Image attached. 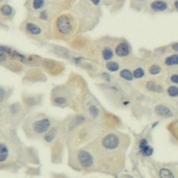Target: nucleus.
Returning <instances> with one entry per match:
<instances>
[{
  "mask_svg": "<svg viewBox=\"0 0 178 178\" xmlns=\"http://www.w3.org/2000/svg\"><path fill=\"white\" fill-rule=\"evenodd\" d=\"M56 24H57L58 32L63 35H69L72 32L73 29H74L71 18L66 15H62L58 17Z\"/></svg>",
  "mask_w": 178,
  "mask_h": 178,
  "instance_id": "f257e3e1",
  "label": "nucleus"
},
{
  "mask_svg": "<svg viewBox=\"0 0 178 178\" xmlns=\"http://www.w3.org/2000/svg\"><path fill=\"white\" fill-rule=\"evenodd\" d=\"M120 144L119 138L114 134H109L104 136L102 141V145L106 150L116 149Z\"/></svg>",
  "mask_w": 178,
  "mask_h": 178,
  "instance_id": "f03ea898",
  "label": "nucleus"
},
{
  "mask_svg": "<svg viewBox=\"0 0 178 178\" xmlns=\"http://www.w3.org/2000/svg\"><path fill=\"white\" fill-rule=\"evenodd\" d=\"M77 159L82 166L86 169L91 168L93 164V159L92 155L86 150H80L78 152Z\"/></svg>",
  "mask_w": 178,
  "mask_h": 178,
  "instance_id": "7ed1b4c3",
  "label": "nucleus"
},
{
  "mask_svg": "<svg viewBox=\"0 0 178 178\" xmlns=\"http://www.w3.org/2000/svg\"><path fill=\"white\" fill-rule=\"evenodd\" d=\"M169 7V4L166 0H153L150 4V9L154 13L166 11Z\"/></svg>",
  "mask_w": 178,
  "mask_h": 178,
  "instance_id": "20e7f679",
  "label": "nucleus"
},
{
  "mask_svg": "<svg viewBox=\"0 0 178 178\" xmlns=\"http://www.w3.org/2000/svg\"><path fill=\"white\" fill-rule=\"evenodd\" d=\"M50 121L47 118L40 119L34 123L33 130L37 134L45 133L50 128Z\"/></svg>",
  "mask_w": 178,
  "mask_h": 178,
  "instance_id": "39448f33",
  "label": "nucleus"
},
{
  "mask_svg": "<svg viewBox=\"0 0 178 178\" xmlns=\"http://www.w3.org/2000/svg\"><path fill=\"white\" fill-rule=\"evenodd\" d=\"M130 47L128 43L125 42H120L116 45L115 48V53L118 57L123 58L128 56L130 53Z\"/></svg>",
  "mask_w": 178,
  "mask_h": 178,
  "instance_id": "423d86ee",
  "label": "nucleus"
},
{
  "mask_svg": "<svg viewBox=\"0 0 178 178\" xmlns=\"http://www.w3.org/2000/svg\"><path fill=\"white\" fill-rule=\"evenodd\" d=\"M139 149L141 153L145 156H150L153 153V149L148 144V141L145 139H143L139 143Z\"/></svg>",
  "mask_w": 178,
  "mask_h": 178,
  "instance_id": "0eeeda50",
  "label": "nucleus"
},
{
  "mask_svg": "<svg viewBox=\"0 0 178 178\" xmlns=\"http://www.w3.org/2000/svg\"><path fill=\"white\" fill-rule=\"evenodd\" d=\"M155 111L158 115L165 118L173 116V112L169 107L164 105H158L155 107Z\"/></svg>",
  "mask_w": 178,
  "mask_h": 178,
  "instance_id": "6e6552de",
  "label": "nucleus"
},
{
  "mask_svg": "<svg viewBox=\"0 0 178 178\" xmlns=\"http://www.w3.org/2000/svg\"><path fill=\"white\" fill-rule=\"evenodd\" d=\"M164 64L168 67H174L178 65V54H173L168 56L164 59Z\"/></svg>",
  "mask_w": 178,
  "mask_h": 178,
  "instance_id": "1a4fd4ad",
  "label": "nucleus"
},
{
  "mask_svg": "<svg viewBox=\"0 0 178 178\" xmlns=\"http://www.w3.org/2000/svg\"><path fill=\"white\" fill-rule=\"evenodd\" d=\"M26 29L29 33L33 36H38L40 34L41 31H42L40 26L31 23H29L26 24Z\"/></svg>",
  "mask_w": 178,
  "mask_h": 178,
  "instance_id": "9d476101",
  "label": "nucleus"
},
{
  "mask_svg": "<svg viewBox=\"0 0 178 178\" xmlns=\"http://www.w3.org/2000/svg\"><path fill=\"white\" fill-rule=\"evenodd\" d=\"M9 156V150L4 143H0V163L6 162Z\"/></svg>",
  "mask_w": 178,
  "mask_h": 178,
  "instance_id": "9b49d317",
  "label": "nucleus"
},
{
  "mask_svg": "<svg viewBox=\"0 0 178 178\" xmlns=\"http://www.w3.org/2000/svg\"><path fill=\"white\" fill-rule=\"evenodd\" d=\"M146 87H147L148 91H150L151 92H162V86L155 82H152V81L148 82L147 83V85H146Z\"/></svg>",
  "mask_w": 178,
  "mask_h": 178,
  "instance_id": "f8f14e48",
  "label": "nucleus"
},
{
  "mask_svg": "<svg viewBox=\"0 0 178 178\" xmlns=\"http://www.w3.org/2000/svg\"><path fill=\"white\" fill-rule=\"evenodd\" d=\"M102 55L104 61H111V58L113 57V52L111 47H106L102 50Z\"/></svg>",
  "mask_w": 178,
  "mask_h": 178,
  "instance_id": "ddd939ff",
  "label": "nucleus"
},
{
  "mask_svg": "<svg viewBox=\"0 0 178 178\" xmlns=\"http://www.w3.org/2000/svg\"><path fill=\"white\" fill-rule=\"evenodd\" d=\"M106 68L109 72H116L120 68V65L114 61H109L106 63Z\"/></svg>",
  "mask_w": 178,
  "mask_h": 178,
  "instance_id": "4468645a",
  "label": "nucleus"
},
{
  "mask_svg": "<svg viewBox=\"0 0 178 178\" xmlns=\"http://www.w3.org/2000/svg\"><path fill=\"white\" fill-rule=\"evenodd\" d=\"M120 76L122 78H123L124 79L127 80V81H131L134 78L133 73L128 69H124L121 70L120 72Z\"/></svg>",
  "mask_w": 178,
  "mask_h": 178,
  "instance_id": "2eb2a0df",
  "label": "nucleus"
},
{
  "mask_svg": "<svg viewBox=\"0 0 178 178\" xmlns=\"http://www.w3.org/2000/svg\"><path fill=\"white\" fill-rule=\"evenodd\" d=\"M89 113L92 118H96L99 113L98 107H97L95 104H91L89 107Z\"/></svg>",
  "mask_w": 178,
  "mask_h": 178,
  "instance_id": "dca6fc26",
  "label": "nucleus"
},
{
  "mask_svg": "<svg viewBox=\"0 0 178 178\" xmlns=\"http://www.w3.org/2000/svg\"><path fill=\"white\" fill-rule=\"evenodd\" d=\"M1 12L4 16H10L13 13V9L9 4H4L1 7Z\"/></svg>",
  "mask_w": 178,
  "mask_h": 178,
  "instance_id": "f3484780",
  "label": "nucleus"
},
{
  "mask_svg": "<svg viewBox=\"0 0 178 178\" xmlns=\"http://www.w3.org/2000/svg\"><path fill=\"white\" fill-rule=\"evenodd\" d=\"M160 178H175L173 174L167 169H162L159 172Z\"/></svg>",
  "mask_w": 178,
  "mask_h": 178,
  "instance_id": "a211bd4d",
  "label": "nucleus"
},
{
  "mask_svg": "<svg viewBox=\"0 0 178 178\" xmlns=\"http://www.w3.org/2000/svg\"><path fill=\"white\" fill-rule=\"evenodd\" d=\"M167 92L170 97H178V87L175 86H170L168 88Z\"/></svg>",
  "mask_w": 178,
  "mask_h": 178,
  "instance_id": "6ab92c4d",
  "label": "nucleus"
},
{
  "mask_svg": "<svg viewBox=\"0 0 178 178\" xmlns=\"http://www.w3.org/2000/svg\"><path fill=\"white\" fill-rule=\"evenodd\" d=\"M162 71V68L158 65H153L152 66H150L149 68V72L150 74L152 75H158L159 73Z\"/></svg>",
  "mask_w": 178,
  "mask_h": 178,
  "instance_id": "aec40b11",
  "label": "nucleus"
},
{
  "mask_svg": "<svg viewBox=\"0 0 178 178\" xmlns=\"http://www.w3.org/2000/svg\"><path fill=\"white\" fill-rule=\"evenodd\" d=\"M144 74H145V72L143 68H136L134 71L133 76L134 77L136 78V79H140V78L144 76Z\"/></svg>",
  "mask_w": 178,
  "mask_h": 178,
  "instance_id": "412c9836",
  "label": "nucleus"
},
{
  "mask_svg": "<svg viewBox=\"0 0 178 178\" xmlns=\"http://www.w3.org/2000/svg\"><path fill=\"white\" fill-rule=\"evenodd\" d=\"M45 0H33V8L35 10L40 9L44 6Z\"/></svg>",
  "mask_w": 178,
  "mask_h": 178,
  "instance_id": "4be33fe9",
  "label": "nucleus"
},
{
  "mask_svg": "<svg viewBox=\"0 0 178 178\" xmlns=\"http://www.w3.org/2000/svg\"><path fill=\"white\" fill-rule=\"evenodd\" d=\"M54 102L55 104H57V105L58 106H63L66 104V99H65L64 97H57V98L54 99Z\"/></svg>",
  "mask_w": 178,
  "mask_h": 178,
  "instance_id": "5701e85b",
  "label": "nucleus"
},
{
  "mask_svg": "<svg viewBox=\"0 0 178 178\" xmlns=\"http://www.w3.org/2000/svg\"><path fill=\"white\" fill-rule=\"evenodd\" d=\"M6 58H7L6 54L0 51V63H3L4 61H6Z\"/></svg>",
  "mask_w": 178,
  "mask_h": 178,
  "instance_id": "b1692460",
  "label": "nucleus"
},
{
  "mask_svg": "<svg viewBox=\"0 0 178 178\" xmlns=\"http://www.w3.org/2000/svg\"><path fill=\"white\" fill-rule=\"evenodd\" d=\"M170 81L173 83L178 84V74H175L172 75L171 77H170Z\"/></svg>",
  "mask_w": 178,
  "mask_h": 178,
  "instance_id": "393cba45",
  "label": "nucleus"
},
{
  "mask_svg": "<svg viewBox=\"0 0 178 178\" xmlns=\"http://www.w3.org/2000/svg\"><path fill=\"white\" fill-rule=\"evenodd\" d=\"M5 96H6V92H5L4 89L0 87V102H2L4 99Z\"/></svg>",
  "mask_w": 178,
  "mask_h": 178,
  "instance_id": "a878e982",
  "label": "nucleus"
},
{
  "mask_svg": "<svg viewBox=\"0 0 178 178\" xmlns=\"http://www.w3.org/2000/svg\"><path fill=\"white\" fill-rule=\"evenodd\" d=\"M133 2H134L135 4L141 6V5L145 4L148 2V0H133Z\"/></svg>",
  "mask_w": 178,
  "mask_h": 178,
  "instance_id": "bb28decb",
  "label": "nucleus"
},
{
  "mask_svg": "<svg viewBox=\"0 0 178 178\" xmlns=\"http://www.w3.org/2000/svg\"><path fill=\"white\" fill-rule=\"evenodd\" d=\"M171 48L174 52L178 53V42L173 44V45H171Z\"/></svg>",
  "mask_w": 178,
  "mask_h": 178,
  "instance_id": "cd10ccee",
  "label": "nucleus"
},
{
  "mask_svg": "<svg viewBox=\"0 0 178 178\" xmlns=\"http://www.w3.org/2000/svg\"><path fill=\"white\" fill-rule=\"evenodd\" d=\"M40 17L41 19H46L47 18V12L46 11H43L41 12L40 14Z\"/></svg>",
  "mask_w": 178,
  "mask_h": 178,
  "instance_id": "c85d7f7f",
  "label": "nucleus"
},
{
  "mask_svg": "<svg viewBox=\"0 0 178 178\" xmlns=\"http://www.w3.org/2000/svg\"><path fill=\"white\" fill-rule=\"evenodd\" d=\"M94 6H98L100 3V0H90Z\"/></svg>",
  "mask_w": 178,
  "mask_h": 178,
  "instance_id": "c756f323",
  "label": "nucleus"
},
{
  "mask_svg": "<svg viewBox=\"0 0 178 178\" xmlns=\"http://www.w3.org/2000/svg\"><path fill=\"white\" fill-rule=\"evenodd\" d=\"M174 6L175 9L178 11V0H175L174 1Z\"/></svg>",
  "mask_w": 178,
  "mask_h": 178,
  "instance_id": "7c9ffc66",
  "label": "nucleus"
},
{
  "mask_svg": "<svg viewBox=\"0 0 178 178\" xmlns=\"http://www.w3.org/2000/svg\"><path fill=\"white\" fill-rule=\"evenodd\" d=\"M0 113H1V111H0Z\"/></svg>",
  "mask_w": 178,
  "mask_h": 178,
  "instance_id": "2f4dec72",
  "label": "nucleus"
}]
</instances>
